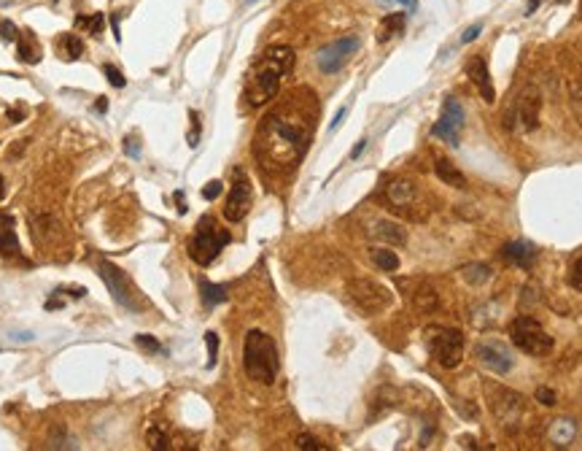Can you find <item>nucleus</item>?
Instances as JSON below:
<instances>
[{"mask_svg":"<svg viewBox=\"0 0 582 451\" xmlns=\"http://www.w3.org/2000/svg\"><path fill=\"white\" fill-rule=\"evenodd\" d=\"M76 27L97 38V35L103 33V27H105V17H103V14H92V17H76Z\"/></svg>","mask_w":582,"mask_h":451,"instance_id":"cd10ccee","label":"nucleus"},{"mask_svg":"<svg viewBox=\"0 0 582 451\" xmlns=\"http://www.w3.org/2000/svg\"><path fill=\"white\" fill-rule=\"evenodd\" d=\"M461 130H464V105L459 98H448L442 103V114H439L436 125L432 127V135L442 138L450 146H459Z\"/></svg>","mask_w":582,"mask_h":451,"instance_id":"9b49d317","label":"nucleus"},{"mask_svg":"<svg viewBox=\"0 0 582 451\" xmlns=\"http://www.w3.org/2000/svg\"><path fill=\"white\" fill-rule=\"evenodd\" d=\"M41 57H44V51H41L38 38L33 35V30H22L17 38V60L24 65H38Z\"/></svg>","mask_w":582,"mask_h":451,"instance_id":"a211bd4d","label":"nucleus"},{"mask_svg":"<svg viewBox=\"0 0 582 451\" xmlns=\"http://www.w3.org/2000/svg\"><path fill=\"white\" fill-rule=\"evenodd\" d=\"M54 49H57V57H62L65 62H76V60L84 57L87 46H84V41H81L76 33H62V35L54 41Z\"/></svg>","mask_w":582,"mask_h":451,"instance_id":"aec40b11","label":"nucleus"},{"mask_svg":"<svg viewBox=\"0 0 582 451\" xmlns=\"http://www.w3.org/2000/svg\"><path fill=\"white\" fill-rule=\"evenodd\" d=\"M97 273H100V278H103V284L108 287V292H111V298L116 300V305L127 308V311H138V308H141L138 300H135V292H132L130 281H127V276H124V271H119L114 262L100 259Z\"/></svg>","mask_w":582,"mask_h":451,"instance_id":"6e6552de","label":"nucleus"},{"mask_svg":"<svg viewBox=\"0 0 582 451\" xmlns=\"http://www.w3.org/2000/svg\"><path fill=\"white\" fill-rule=\"evenodd\" d=\"M297 449H302V451H324L326 446H324L318 438L308 435V432H302V435H297Z\"/></svg>","mask_w":582,"mask_h":451,"instance_id":"7c9ffc66","label":"nucleus"},{"mask_svg":"<svg viewBox=\"0 0 582 451\" xmlns=\"http://www.w3.org/2000/svg\"><path fill=\"white\" fill-rule=\"evenodd\" d=\"M242 368L248 378L259 381V384H272L281 371V357L275 341L262 332V330H248L245 332V343H242Z\"/></svg>","mask_w":582,"mask_h":451,"instance_id":"7ed1b4c3","label":"nucleus"},{"mask_svg":"<svg viewBox=\"0 0 582 451\" xmlns=\"http://www.w3.org/2000/svg\"><path fill=\"white\" fill-rule=\"evenodd\" d=\"M221 192H224V184H221V181H208V184L202 187V198H205V201H216Z\"/></svg>","mask_w":582,"mask_h":451,"instance_id":"e433bc0d","label":"nucleus"},{"mask_svg":"<svg viewBox=\"0 0 582 451\" xmlns=\"http://www.w3.org/2000/svg\"><path fill=\"white\" fill-rule=\"evenodd\" d=\"M480 33H483V25H472L469 30H466V33H464V35H461V44H469V41H475Z\"/></svg>","mask_w":582,"mask_h":451,"instance_id":"ea45409f","label":"nucleus"},{"mask_svg":"<svg viewBox=\"0 0 582 451\" xmlns=\"http://www.w3.org/2000/svg\"><path fill=\"white\" fill-rule=\"evenodd\" d=\"M536 400L542 402V405H556V392L553 389H547V386H542V389H536Z\"/></svg>","mask_w":582,"mask_h":451,"instance_id":"58836bf2","label":"nucleus"},{"mask_svg":"<svg viewBox=\"0 0 582 451\" xmlns=\"http://www.w3.org/2000/svg\"><path fill=\"white\" fill-rule=\"evenodd\" d=\"M294 65V49L291 46H270V49L256 60V65L251 68V74L245 78V98L251 105H265L270 103L278 90L283 76Z\"/></svg>","mask_w":582,"mask_h":451,"instance_id":"f03ea898","label":"nucleus"},{"mask_svg":"<svg viewBox=\"0 0 582 451\" xmlns=\"http://www.w3.org/2000/svg\"><path fill=\"white\" fill-rule=\"evenodd\" d=\"M205 346H208V368H213L218 359V335L213 330L205 332Z\"/></svg>","mask_w":582,"mask_h":451,"instance_id":"c756f323","label":"nucleus"},{"mask_svg":"<svg viewBox=\"0 0 582 451\" xmlns=\"http://www.w3.org/2000/svg\"><path fill=\"white\" fill-rule=\"evenodd\" d=\"M19 33H22V30H17V25H14L11 19H3V22H0V38H3V41H17Z\"/></svg>","mask_w":582,"mask_h":451,"instance_id":"f704fd0d","label":"nucleus"},{"mask_svg":"<svg viewBox=\"0 0 582 451\" xmlns=\"http://www.w3.org/2000/svg\"><path fill=\"white\" fill-rule=\"evenodd\" d=\"M200 298L208 308H213L218 303H227V289L221 284H211V281H200Z\"/></svg>","mask_w":582,"mask_h":451,"instance_id":"a878e982","label":"nucleus"},{"mask_svg":"<svg viewBox=\"0 0 582 451\" xmlns=\"http://www.w3.org/2000/svg\"><path fill=\"white\" fill-rule=\"evenodd\" d=\"M229 241H232V235H229L227 230H221L213 216H202V219L197 222V230H194L192 241H189V257H192L197 265L205 268V265H211V262L216 259L218 254H221V249H224Z\"/></svg>","mask_w":582,"mask_h":451,"instance_id":"20e7f679","label":"nucleus"},{"mask_svg":"<svg viewBox=\"0 0 582 451\" xmlns=\"http://www.w3.org/2000/svg\"><path fill=\"white\" fill-rule=\"evenodd\" d=\"M124 146H127V151H130L132 157L138 154V144H135V138H127V144H124Z\"/></svg>","mask_w":582,"mask_h":451,"instance_id":"49530a36","label":"nucleus"},{"mask_svg":"<svg viewBox=\"0 0 582 451\" xmlns=\"http://www.w3.org/2000/svg\"><path fill=\"white\" fill-rule=\"evenodd\" d=\"M491 408H493L496 419L507 427L509 432H515V429H518V425H520V416H523V398H520L518 392L499 386L496 398L491 400Z\"/></svg>","mask_w":582,"mask_h":451,"instance_id":"f8f14e48","label":"nucleus"},{"mask_svg":"<svg viewBox=\"0 0 582 451\" xmlns=\"http://www.w3.org/2000/svg\"><path fill=\"white\" fill-rule=\"evenodd\" d=\"M95 108H97V111H103V114H105V111H108V101H105V98H100V101L95 103Z\"/></svg>","mask_w":582,"mask_h":451,"instance_id":"09e8293b","label":"nucleus"},{"mask_svg":"<svg viewBox=\"0 0 582 451\" xmlns=\"http://www.w3.org/2000/svg\"><path fill=\"white\" fill-rule=\"evenodd\" d=\"M359 38L356 35H348V38H337V41H332V44H326L324 49L315 54V62H318V68L324 71V74H337L340 68L359 51Z\"/></svg>","mask_w":582,"mask_h":451,"instance_id":"9d476101","label":"nucleus"},{"mask_svg":"<svg viewBox=\"0 0 582 451\" xmlns=\"http://www.w3.org/2000/svg\"><path fill=\"white\" fill-rule=\"evenodd\" d=\"M251 203H254V189H251V181L242 168H235V181H232V189H229V198H227V205H224V216L229 222H242L245 214L251 211Z\"/></svg>","mask_w":582,"mask_h":451,"instance_id":"1a4fd4ad","label":"nucleus"},{"mask_svg":"<svg viewBox=\"0 0 582 451\" xmlns=\"http://www.w3.org/2000/svg\"><path fill=\"white\" fill-rule=\"evenodd\" d=\"M461 273H464V278H466L472 287H477V284H483V281L491 278V268L483 265V262H477V265H466Z\"/></svg>","mask_w":582,"mask_h":451,"instance_id":"c85d7f7f","label":"nucleus"},{"mask_svg":"<svg viewBox=\"0 0 582 451\" xmlns=\"http://www.w3.org/2000/svg\"><path fill=\"white\" fill-rule=\"evenodd\" d=\"M509 338L518 349L531 357H545L553 351V335H547V330L531 316H518L509 325Z\"/></svg>","mask_w":582,"mask_h":451,"instance_id":"39448f33","label":"nucleus"},{"mask_svg":"<svg viewBox=\"0 0 582 451\" xmlns=\"http://www.w3.org/2000/svg\"><path fill=\"white\" fill-rule=\"evenodd\" d=\"M372 262H375L380 271H388V273L399 271V257H396L391 249H372Z\"/></svg>","mask_w":582,"mask_h":451,"instance_id":"bb28decb","label":"nucleus"},{"mask_svg":"<svg viewBox=\"0 0 582 451\" xmlns=\"http://www.w3.org/2000/svg\"><path fill=\"white\" fill-rule=\"evenodd\" d=\"M558 3H569V0H558Z\"/></svg>","mask_w":582,"mask_h":451,"instance_id":"603ef678","label":"nucleus"},{"mask_svg":"<svg viewBox=\"0 0 582 451\" xmlns=\"http://www.w3.org/2000/svg\"><path fill=\"white\" fill-rule=\"evenodd\" d=\"M466 74L475 81V87H477V92H480V98L485 103L496 101V90H493V81H491V74H488V60L485 57H472L466 62Z\"/></svg>","mask_w":582,"mask_h":451,"instance_id":"dca6fc26","label":"nucleus"},{"mask_svg":"<svg viewBox=\"0 0 582 451\" xmlns=\"http://www.w3.org/2000/svg\"><path fill=\"white\" fill-rule=\"evenodd\" d=\"M22 119H24V111H8V122L17 125V122H22Z\"/></svg>","mask_w":582,"mask_h":451,"instance_id":"a18cd8bd","label":"nucleus"},{"mask_svg":"<svg viewBox=\"0 0 582 451\" xmlns=\"http://www.w3.org/2000/svg\"><path fill=\"white\" fill-rule=\"evenodd\" d=\"M391 3H402V6H407L410 11H415V8H418V0H391Z\"/></svg>","mask_w":582,"mask_h":451,"instance_id":"de8ad7c7","label":"nucleus"},{"mask_svg":"<svg viewBox=\"0 0 582 451\" xmlns=\"http://www.w3.org/2000/svg\"><path fill=\"white\" fill-rule=\"evenodd\" d=\"M434 171H436V178H439L442 184H448V187H459V189L466 187V176L461 173L450 160H436Z\"/></svg>","mask_w":582,"mask_h":451,"instance_id":"b1692460","label":"nucleus"},{"mask_svg":"<svg viewBox=\"0 0 582 451\" xmlns=\"http://www.w3.org/2000/svg\"><path fill=\"white\" fill-rule=\"evenodd\" d=\"M135 343L141 346V349H146L148 354H162V343L154 338V335H135Z\"/></svg>","mask_w":582,"mask_h":451,"instance_id":"2f4dec72","label":"nucleus"},{"mask_svg":"<svg viewBox=\"0 0 582 451\" xmlns=\"http://www.w3.org/2000/svg\"><path fill=\"white\" fill-rule=\"evenodd\" d=\"M429 349L434 354V359L445 368L453 371L461 365L464 357V335L453 327H432L429 332Z\"/></svg>","mask_w":582,"mask_h":451,"instance_id":"423d86ee","label":"nucleus"},{"mask_svg":"<svg viewBox=\"0 0 582 451\" xmlns=\"http://www.w3.org/2000/svg\"><path fill=\"white\" fill-rule=\"evenodd\" d=\"M315 125V103L308 90L289 95V101L270 111L256 130L254 154L270 173L291 171L308 151Z\"/></svg>","mask_w":582,"mask_h":451,"instance_id":"f257e3e1","label":"nucleus"},{"mask_svg":"<svg viewBox=\"0 0 582 451\" xmlns=\"http://www.w3.org/2000/svg\"><path fill=\"white\" fill-rule=\"evenodd\" d=\"M372 235L380 238L383 244H391V246H405L407 244V232L405 227H399L396 222H375L372 227Z\"/></svg>","mask_w":582,"mask_h":451,"instance_id":"5701e85b","label":"nucleus"},{"mask_svg":"<svg viewBox=\"0 0 582 451\" xmlns=\"http://www.w3.org/2000/svg\"><path fill=\"white\" fill-rule=\"evenodd\" d=\"M0 251L6 257L19 254V238H17V222L11 214L0 211Z\"/></svg>","mask_w":582,"mask_h":451,"instance_id":"6ab92c4d","label":"nucleus"},{"mask_svg":"<svg viewBox=\"0 0 582 451\" xmlns=\"http://www.w3.org/2000/svg\"><path fill=\"white\" fill-rule=\"evenodd\" d=\"M386 198L394 208L407 211L418 201V187H415V181H410V178H394V181H388Z\"/></svg>","mask_w":582,"mask_h":451,"instance_id":"2eb2a0df","label":"nucleus"},{"mask_svg":"<svg viewBox=\"0 0 582 451\" xmlns=\"http://www.w3.org/2000/svg\"><path fill=\"white\" fill-rule=\"evenodd\" d=\"M550 441L556 443V446H569L572 441H574V435H577V425L572 422V419H556L553 425H550Z\"/></svg>","mask_w":582,"mask_h":451,"instance_id":"393cba45","label":"nucleus"},{"mask_svg":"<svg viewBox=\"0 0 582 451\" xmlns=\"http://www.w3.org/2000/svg\"><path fill=\"white\" fill-rule=\"evenodd\" d=\"M11 3H14V0H0V8H3V6H11Z\"/></svg>","mask_w":582,"mask_h":451,"instance_id":"3c124183","label":"nucleus"},{"mask_svg":"<svg viewBox=\"0 0 582 451\" xmlns=\"http://www.w3.org/2000/svg\"><path fill=\"white\" fill-rule=\"evenodd\" d=\"M569 281H572V287L574 289H580L582 292V257L572 265V273H569Z\"/></svg>","mask_w":582,"mask_h":451,"instance_id":"4c0bfd02","label":"nucleus"},{"mask_svg":"<svg viewBox=\"0 0 582 451\" xmlns=\"http://www.w3.org/2000/svg\"><path fill=\"white\" fill-rule=\"evenodd\" d=\"M367 149V141H359V144H356V146H353V151H351V160H356V157H359V154H362V151Z\"/></svg>","mask_w":582,"mask_h":451,"instance_id":"c03bdc74","label":"nucleus"},{"mask_svg":"<svg viewBox=\"0 0 582 451\" xmlns=\"http://www.w3.org/2000/svg\"><path fill=\"white\" fill-rule=\"evenodd\" d=\"M111 30H114V38H116V41H121V33H119V14H114V17H111Z\"/></svg>","mask_w":582,"mask_h":451,"instance_id":"37998d69","label":"nucleus"},{"mask_svg":"<svg viewBox=\"0 0 582 451\" xmlns=\"http://www.w3.org/2000/svg\"><path fill=\"white\" fill-rule=\"evenodd\" d=\"M3 198H6V178L0 176V201H3Z\"/></svg>","mask_w":582,"mask_h":451,"instance_id":"8fccbe9b","label":"nucleus"},{"mask_svg":"<svg viewBox=\"0 0 582 451\" xmlns=\"http://www.w3.org/2000/svg\"><path fill=\"white\" fill-rule=\"evenodd\" d=\"M103 74H105V78H108V84H111V87H116V90H121V87L127 84V78L121 76V71L116 68V65H103Z\"/></svg>","mask_w":582,"mask_h":451,"instance_id":"72a5a7b5","label":"nucleus"},{"mask_svg":"<svg viewBox=\"0 0 582 451\" xmlns=\"http://www.w3.org/2000/svg\"><path fill=\"white\" fill-rule=\"evenodd\" d=\"M539 105H542V98L534 87H526L520 95H518V103H515V119H518V127L520 130H536L539 125Z\"/></svg>","mask_w":582,"mask_h":451,"instance_id":"4468645a","label":"nucleus"},{"mask_svg":"<svg viewBox=\"0 0 582 451\" xmlns=\"http://www.w3.org/2000/svg\"><path fill=\"white\" fill-rule=\"evenodd\" d=\"M405 25H407V17H405L402 11H394V14L383 17V22L378 25V41H380V44H388L391 38H396V35L405 33Z\"/></svg>","mask_w":582,"mask_h":451,"instance_id":"4be33fe9","label":"nucleus"},{"mask_svg":"<svg viewBox=\"0 0 582 451\" xmlns=\"http://www.w3.org/2000/svg\"><path fill=\"white\" fill-rule=\"evenodd\" d=\"M348 295L369 316L386 311L388 305H391V292H388L383 284L372 281V278H351L348 281Z\"/></svg>","mask_w":582,"mask_h":451,"instance_id":"0eeeda50","label":"nucleus"},{"mask_svg":"<svg viewBox=\"0 0 582 451\" xmlns=\"http://www.w3.org/2000/svg\"><path fill=\"white\" fill-rule=\"evenodd\" d=\"M502 257L507 262H512V265L529 271L534 265V259H536V249H534V244H529V241H509V244H504V249H502Z\"/></svg>","mask_w":582,"mask_h":451,"instance_id":"f3484780","label":"nucleus"},{"mask_svg":"<svg viewBox=\"0 0 582 451\" xmlns=\"http://www.w3.org/2000/svg\"><path fill=\"white\" fill-rule=\"evenodd\" d=\"M11 341H19V343H30L33 341V332H14Z\"/></svg>","mask_w":582,"mask_h":451,"instance_id":"79ce46f5","label":"nucleus"},{"mask_svg":"<svg viewBox=\"0 0 582 451\" xmlns=\"http://www.w3.org/2000/svg\"><path fill=\"white\" fill-rule=\"evenodd\" d=\"M189 119H192V133H189V146H197L200 144V130H202V125H200V114L197 111H189Z\"/></svg>","mask_w":582,"mask_h":451,"instance_id":"c9c22d12","label":"nucleus"},{"mask_svg":"<svg viewBox=\"0 0 582 451\" xmlns=\"http://www.w3.org/2000/svg\"><path fill=\"white\" fill-rule=\"evenodd\" d=\"M475 357L483 362L491 373H499V376L509 373V371H512V365H515V359H512L509 349L504 346V343H499V341H483V343H477Z\"/></svg>","mask_w":582,"mask_h":451,"instance_id":"ddd939ff","label":"nucleus"},{"mask_svg":"<svg viewBox=\"0 0 582 451\" xmlns=\"http://www.w3.org/2000/svg\"><path fill=\"white\" fill-rule=\"evenodd\" d=\"M410 300L412 305H415V311H421V314H432L436 308V289L429 284V281H418L415 284V292H410Z\"/></svg>","mask_w":582,"mask_h":451,"instance_id":"412c9836","label":"nucleus"},{"mask_svg":"<svg viewBox=\"0 0 582 451\" xmlns=\"http://www.w3.org/2000/svg\"><path fill=\"white\" fill-rule=\"evenodd\" d=\"M148 441H151V449H168V432L162 427H151Z\"/></svg>","mask_w":582,"mask_h":451,"instance_id":"473e14b6","label":"nucleus"},{"mask_svg":"<svg viewBox=\"0 0 582 451\" xmlns=\"http://www.w3.org/2000/svg\"><path fill=\"white\" fill-rule=\"evenodd\" d=\"M345 114H348V108L342 105V108H340L337 114H335V119H332V125H329V130H337V125H340V122H342V119H345Z\"/></svg>","mask_w":582,"mask_h":451,"instance_id":"a19ab883","label":"nucleus"}]
</instances>
